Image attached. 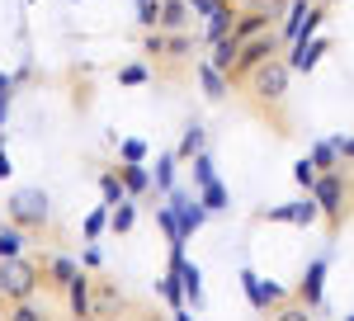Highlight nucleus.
<instances>
[{"label":"nucleus","instance_id":"obj_1","mask_svg":"<svg viewBox=\"0 0 354 321\" xmlns=\"http://www.w3.org/2000/svg\"><path fill=\"white\" fill-rule=\"evenodd\" d=\"M288 62H279V57H270V62H260L255 71H250V95H255V104H270V109H283V100H288Z\"/></svg>","mask_w":354,"mask_h":321},{"label":"nucleus","instance_id":"obj_2","mask_svg":"<svg viewBox=\"0 0 354 321\" xmlns=\"http://www.w3.org/2000/svg\"><path fill=\"white\" fill-rule=\"evenodd\" d=\"M38 265L33 260H19V255H10V260H0V297L5 302H28V297L38 293Z\"/></svg>","mask_w":354,"mask_h":321},{"label":"nucleus","instance_id":"obj_3","mask_svg":"<svg viewBox=\"0 0 354 321\" xmlns=\"http://www.w3.org/2000/svg\"><path fill=\"white\" fill-rule=\"evenodd\" d=\"M10 222H15V227H28V232H38V227L48 222V194H38V189H19V194L10 199Z\"/></svg>","mask_w":354,"mask_h":321},{"label":"nucleus","instance_id":"obj_4","mask_svg":"<svg viewBox=\"0 0 354 321\" xmlns=\"http://www.w3.org/2000/svg\"><path fill=\"white\" fill-rule=\"evenodd\" d=\"M274 53H279V43H274V38H245L241 57H236V66H232V80H245L260 62H270Z\"/></svg>","mask_w":354,"mask_h":321},{"label":"nucleus","instance_id":"obj_5","mask_svg":"<svg viewBox=\"0 0 354 321\" xmlns=\"http://www.w3.org/2000/svg\"><path fill=\"white\" fill-rule=\"evenodd\" d=\"M312 194H317L322 213L335 222V217H340V199H345V185H340V175H335V170H322V175H317V185H312Z\"/></svg>","mask_w":354,"mask_h":321},{"label":"nucleus","instance_id":"obj_6","mask_svg":"<svg viewBox=\"0 0 354 321\" xmlns=\"http://www.w3.org/2000/svg\"><path fill=\"white\" fill-rule=\"evenodd\" d=\"M326 53H330V38H302V43H293L288 66H293V71H312V66H317Z\"/></svg>","mask_w":354,"mask_h":321},{"label":"nucleus","instance_id":"obj_7","mask_svg":"<svg viewBox=\"0 0 354 321\" xmlns=\"http://www.w3.org/2000/svg\"><path fill=\"white\" fill-rule=\"evenodd\" d=\"M322 217V203H317V194H307L302 203H288V208H274L270 222H298V227H312Z\"/></svg>","mask_w":354,"mask_h":321},{"label":"nucleus","instance_id":"obj_8","mask_svg":"<svg viewBox=\"0 0 354 321\" xmlns=\"http://www.w3.org/2000/svg\"><path fill=\"white\" fill-rule=\"evenodd\" d=\"M241 284H245V293H250V307H260V312H265L270 302H279V297H283L274 284H265L255 269H241Z\"/></svg>","mask_w":354,"mask_h":321},{"label":"nucleus","instance_id":"obj_9","mask_svg":"<svg viewBox=\"0 0 354 321\" xmlns=\"http://www.w3.org/2000/svg\"><path fill=\"white\" fill-rule=\"evenodd\" d=\"M170 269L180 274V284H185V297H189L194 307H198V302H203V284H198L203 274H198V265H194V260H185V255H175V260H170Z\"/></svg>","mask_w":354,"mask_h":321},{"label":"nucleus","instance_id":"obj_10","mask_svg":"<svg viewBox=\"0 0 354 321\" xmlns=\"http://www.w3.org/2000/svg\"><path fill=\"white\" fill-rule=\"evenodd\" d=\"M236 57H241V38H236V33H227V38H218V43H213V57H208V62H213L218 71H227V80H232Z\"/></svg>","mask_w":354,"mask_h":321},{"label":"nucleus","instance_id":"obj_11","mask_svg":"<svg viewBox=\"0 0 354 321\" xmlns=\"http://www.w3.org/2000/svg\"><path fill=\"white\" fill-rule=\"evenodd\" d=\"M236 28V10H232V0H218V10L208 15V43H218Z\"/></svg>","mask_w":354,"mask_h":321},{"label":"nucleus","instance_id":"obj_12","mask_svg":"<svg viewBox=\"0 0 354 321\" xmlns=\"http://www.w3.org/2000/svg\"><path fill=\"white\" fill-rule=\"evenodd\" d=\"M322 279H326V260H312V265H307V279H302V302H307V307H322Z\"/></svg>","mask_w":354,"mask_h":321},{"label":"nucleus","instance_id":"obj_13","mask_svg":"<svg viewBox=\"0 0 354 321\" xmlns=\"http://www.w3.org/2000/svg\"><path fill=\"white\" fill-rule=\"evenodd\" d=\"M90 284H95V279H81V274H76V284L66 288V293H71V312H76V317H95V297H90Z\"/></svg>","mask_w":354,"mask_h":321},{"label":"nucleus","instance_id":"obj_14","mask_svg":"<svg viewBox=\"0 0 354 321\" xmlns=\"http://www.w3.org/2000/svg\"><path fill=\"white\" fill-rule=\"evenodd\" d=\"M198 76H203V95H208V100H222V95H227V71H218L213 62H203Z\"/></svg>","mask_w":354,"mask_h":321},{"label":"nucleus","instance_id":"obj_15","mask_svg":"<svg viewBox=\"0 0 354 321\" xmlns=\"http://www.w3.org/2000/svg\"><path fill=\"white\" fill-rule=\"evenodd\" d=\"M265 19H270V15H265V10H245V15H236V28H232V33H236V38H260V28H265Z\"/></svg>","mask_w":354,"mask_h":321},{"label":"nucleus","instance_id":"obj_16","mask_svg":"<svg viewBox=\"0 0 354 321\" xmlns=\"http://www.w3.org/2000/svg\"><path fill=\"white\" fill-rule=\"evenodd\" d=\"M100 194H104V203L118 208V203H128V185H123V175H100Z\"/></svg>","mask_w":354,"mask_h":321},{"label":"nucleus","instance_id":"obj_17","mask_svg":"<svg viewBox=\"0 0 354 321\" xmlns=\"http://www.w3.org/2000/svg\"><path fill=\"white\" fill-rule=\"evenodd\" d=\"M185 19H189V0H165V5H161V24H156V28H170V33H175Z\"/></svg>","mask_w":354,"mask_h":321},{"label":"nucleus","instance_id":"obj_18","mask_svg":"<svg viewBox=\"0 0 354 321\" xmlns=\"http://www.w3.org/2000/svg\"><path fill=\"white\" fill-rule=\"evenodd\" d=\"M123 185H128V194H147L151 189V175L142 170V160H128L123 165Z\"/></svg>","mask_w":354,"mask_h":321},{"label":"nucleus","instance_id":"obj_19","mask_svg":"<svg viewBox=\"0 0 354 321\" xmlns=\"http://www.w3.org/2000/svg\"><path fill=\"white\" fill-rule=\"evenodd\" d=\"M161 293H165V302H170V307H175V317H180V312H185V284H180V274H175V269H170V274H165Z\"/></svg>","mask_w":354,"mask_h":321},{"label":"nucleus","instance_id":"obj_20","mask_svg":"<svg viewBox=\"0 0 354 321\" xmlns=\"http://www.w3.org/2000/svg\"><path fill=\"white\" fill-rule=\"evenodd\" d=\"M175 160H180V152H165V156L156 160V189H161V194H170V185H175Z\"/></svg>","mask_w":354,"mask_h":321},{"label":"nucleus","instance_id":"obj_21","mask_svg":"<svg viewBox=\"0 0 354 321\" xmlns=\"http://www.w3.org/2000/svg\"><path fill=\"white\" fill-rule=\"evenodd\" d=\"M198 199H203V208H208V213H222V208H227V189H222L218 180H208V185L198 189Z\"/></svg>","mask_w":354,"mask_h":321},{"label":"nucleus","instance_id":"obj_22","mask_svg":"<svg viewBox=\"0 0 354 321\" xmlns=\"http://www.w3.org/2000/svg\"><path fill=\"white\" fill-rule=\"evenodd\" d=\"M48 274H53V284H57V288H71L81 269L71 265V260H48Z\"/></svg>","mask_w":354,"mask_h":321},{"label":"nucleus","instance_id":"obj_23","mask_svg":"<svg viewBox=\"0 0 354 321\" xmlns=\"http://www.w3.org/2000/svg\"><path fill=\"white\" fill-rule=\"evenodd\" d=\"M198 152H203V128L189 123V128H185V142H180V160H194Z\"/></svg>","mask_w":354,"mask_h":321},{"label":"nucleus","instance_id":"obj_24","mask_svg":"<svg viewBox=\"0 0 354 321\" xmlns=\"http://www.w3.org/2000/svg\"><path fill=\"white\" fill-rule=\"evenodd\" d=\"M161 5H165V0H137V24L156 28V24H161Z\"/></svg>","mask_w":354,"mask_h":321},{"label":"nucleus","instance_id":"obj_25","mask_svg":"<svg viewBox=\"0 0 354 321\" xmlns=\"http://www.w3.org/2000/svg\"><path fill=\"white\" fill-rule=\"evenodd\" d=\"M307 15H312V5H307V0H298V5H293V15H288V24H283V38H288V43L298 38V28H302V19H307Z\"/></svg>","mask_w":354,"mask_h":321},{"label":"nucleus","instance_id":"obj_26","mask_svg":"<svg viewBox=\"0 0 354 321\" xmlns=\"http://www.w3.org/2000/svg\"><path fill=\"white\" fill-rule=\"evenodd\" d=\"M312 160H317V170H335V160H340V147H335V142H322V147L312 152Z\"/></svg>","mask_w":354,"mask_h":321},{"label":"nucleus","instance_id":"obj_27","mask_svg":"<svg viewBox=\"0 0 354 321\" xmlns=\"http://www.w3.org/2000/svg\"><path fill=\"white\" fill-rule=\"evenodd\" d=\"M19 246H24V237H19L15 227H0V260H10V255H19Z\"/></svg>","mask_w":354,"mask_h":321},{"label":"nucleus","instance_id":"obj_28","mask_svg":"<svg viewBox=\"0 0 354 321\" xmlns=\"http://www.w3.org/2000/svg\"><path fill=\"white\" fill-rule=\"evenodd\" d=\"M208 180H218V175H213V160H208V156H203V152H198V156H194V185L203 189V185H208Z\"/></svg>","mask_w":354,"mask_h":321},{"label":"nucleus","instance_id":"obj_29","mask_svg":"<svg viewBox=\"0 0 354 321\" xmlns=\"http://www.w3.org/2000/svg\"><path fill=\"white\" fill-rule=\"evenodd\" d=\"M104 222H109V203H104V208H95V213L85 217V237L95 241V237H100V232H104Z\"/></svg>","mask_w":354,"mask_h":321},{"label":"nucleus","instance_id":"obj_30","mask_svg":"<svg viewBox=\"0 0 354 321\" xmlns=\"http://www.w3.org/2000/svg\"><path fill=\"white\" fill-rule=\"evenodd\" d=\"M293 175H298V185H302V189H312L322 170H317V160H298V165H293Z\"/></svg>","mask_w":354,"mask_h":321},{"label":"nucleus","instance_id":"obj_31","mask_svg":"<svg viewBox=\"0 0 354 321\" xmlns=\"http://www.w3.org/2000/svg\"><path fill=\"white\" fill-rule=\"evenodd\" d=\"M109 227H113V232H128V227H133V203H118L113 217H109Z\"/></svg>","mask_w":354,"mask_h":321},{"label":"nucleus","instance_id":"obj_32","mask_svg":"<svg viewBox=\"0 0 354 321\" xmlns=\"http://www.w3.org/2000/svg\"><path fill=\"white\" fill-rule=\"evenodd\" d=\"M118 80H123V85H142V80H147V66H123Z\"/></svg>","mask_w":354,"mask_h":321},{"label":"nucleus","instance_id":"obj_33","mask_svg":"<svg viewBox=\"0 0 354 321\" xmlns=\"http://www.w3.org/2000/svg\"><path fill=\"white\" fill-rule=\"evenodd\" d=\"M10 85H15V80L0 76V128H5V109H10Z\"/></svg>","mask_w":354,"mask_h":321},{"label":"nucleus","instance_id":"obj_34","mask_svg":"<svg viewBox=\"0 0 354 321\" xmlns=\"http://www.w3.org/2000/svg\"><path fill=\"white\" fill-rule=\"evenodd\" d=\"M142 156H147V147H142L137 137H133V142H123V160H142Z\"/></svg>","mask_w":354,"mask_h":321},{"label":"nucleus","instance_id":"obj_35","mask_svg":"<svg viewBox=\"0 0 354 321\" xmlns=\"http://www.w3.org/2000/svg\"><path fill=\"white\" fill-rule=\"evenodd\" d=\"M185 53H189L185 38H165V57H185Z\"/></svg>","mask_w":354,"mask_h":321},{"label":"nucleus","instance_id":"obj_36","mask_svg":"<svg viewBox=\"0 0 354 321\" xmlns=\"http://www.w3.org/2000/svg\"><path fill=\"white\" fill-rule=\"evenodd\" d=\"M189 10H194V15H203V19H208V15L218 10V0H189Z\"/></svg>","mask_w":354,"mask_h":321},{"label":"nucleus","instance_id":"obj_37","mask_svg":"<svg viewBox=\"0 0 354 321\" xmlns=\"http://www.w3.org/2000/svg\"><path fill=\"white\" fill-rule=\"evenodd\" d=\"M33 317H38V312H33L28 302H15V321H33Z\"/></svg>","mask_w":354,"mask_h":321},{"label":"nucleus","instance_id":"obj_38","mask_svg":"<svg viewBox=\"0 0 354 321\" xmlns=\"http://www.w3.org/2000/svg\"><path fill=\"white\" fill-rule=\"evenodd\" d=\"M335 147H340V156H345V160H354V137H340Z\"/></svg>","mask_w":354,"mask_h":321},{"label":"nucleus","instance_id":"obj_39","mask_svg":"<svg viewBox=\"0 0 354 321\" xmlns=\"http://www.w3.org/2000/svg\"><path fill=\"white\" fill-rule=\"evenodd\" d=\"M5 175H10V156L0 152V180H5Z\"/></svg>","mask_w":354,"mask_h":321}]
</instances>
